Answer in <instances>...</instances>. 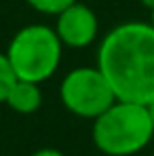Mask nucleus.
Instances as JSON below:
<instances>
[{
	"label": "nucleus",
	"instance_id": "1",
	"mask_svg": "<svg viewBox=\"0 0 154 156\" xmlns=\"http://www.w3.org/2000/svg\"><path fill=\"white\" fill-rule=\"evenodd\" d=\"M97 68L116 99L150 104L154 99V27L150 21H123L103 34Z\"/></svg>",
	"mask_w": 154,
	"mask_h": 156
},
{
	"label": "nucleus",
	"instance_id": "2",
	"mask_svg": "<svg viewBox=\"0 0 154 156\" xmlns=\"http://www.w3.org/2000/svg\"><path fill=\"white\" fill-rule=\"evenodd\" d=\"M154 127L146 104L116 99L106 112L93 118L91 139L106 156H133L150 146Z\"/></svg>",
	"mask_w": 154,
	"mask_h": 156
},
{
	"label": "nucleus",
	"instance_id": "3",
	"mask_svg": "<svg viewBox=\"0 0 154 156\" xmlns=\"http://www.w3.org/2000/svg\"><path fill=\"white\" fill-rule=\"evenodd\" d=\"M4 53L19 80L42 84L59 70L63 44L53 26L30 23L13 34Z\"/></svg>",
	"mask_w": 154,
	"mask_h": 156
},
{
	"label": "nucleus",
	"instance_id": "4",
	"mask_svg": "<svg viewBox=\"0 0 154 156\" xmlns=\"http://www.w3.org/2000/svg\"><path fill=\"white\" fill-rule=\"evenodd\" d=\"M59 101L70 114L93 120L116 101V95L97 66H78L61 80Z\"/></svg>",
	"mask_w": 154,
	"mask_h": 156
},
{
	"label": "nucleus",
	"instance_id": "5",
	"mask_svg": "<svg viewBox=\"0 0 154 156\" xmlns=\"http://www.w3.org/2000/svg\"><path fill=\"white\" fill-rule=\"evenodd\" d=\"M55 32L63 47L87 49L99 36V19L91 6L76 0L59 15H55Z\"/></svg>",
	"mask_w": 154,
	"mask_h": 156
},
{
	"label": "nucleus",
	"instance_id": "6",
	"mask_svg": "<svg viewBox=\"0 0 154 156\" xmlns=\"http://www.w3.org/2000/svg\"><path fill=\"white\" fill-rule=\"evenodd\" d=\"M4 104L17 114H34L42 105V89H40L38 82H30V80H19L17 78L15 84L11 87Z\"/></svg>",
	"mask_w": 154,
	"mask_h": 156
},
{
	"label": "nucleus",
	"instance_id": "7",
	"mask_svg": "<svg viewBox=\"0 0 154 156\" xmlns=\"http://www.w3.org/2000/svg\"><path fill=\"white\" fill-rule=\"evenodd\" d=\"M27 6L30 9H34L36 13H40V15H59L63 9H68L70 4H74L76 0H26Z\"/></svg>",
	"mask_w": 154,
	"mask_h": 156
},
{
	"label": "nucleus",
	"instance_id": "8",
	"mask_svg": "<svg viewBox=\"0 0 154 156\" xmlns=\"http://www.w3.org/2000/svg\"><path fill=\"white\" fill-rule=\"evenodd\" d=\"M15 80H17V76H15V72H13V68L6 59V53L0 51V104H4L11 87L15 84Z\"/></svg>",
	"mask_w": 154,
	"mask_h": 156
},
{
	"label": "nucleus",
	"instance_id": "9",
	"mask_svg": "<svg viewBox=\"0 0 154 156\" xmlns=\"http://www.w3.org/2000/svg\"><path fill=\"white\" fill-rule=\"evenodd\" d=\"M30 156H66L61 150H55V148H40L36 152H32Z\"/></svg>",
	"mask_w": 154,
	"mask_h": 156
},
{
	"label": "nucleus",
	"instance_id": "10",
	"mask_svg": "<svg viewBox=\"0 0 154 156\" xmlns=\"http://www.w3.org/2000/svg\"><path fill=\"white\" fill-rule=\"evenodd\" d=\"M148 105V112H150V120H152V127H154V99L150 101V104H146Z\"/></svg>",
	"mask_w": 154,
	"mask_h": 156
},
{
	"label": "nucleus",
	"instance_id": "11",
	"mask_svg": "<svg viewBox=\"0 0 154 156\" xmlns=\"http://www.w3.org/2000/svg\"><path fill=\"white\" fill-rule=\"evenodd\" d=\"M141 4H144L146 9H150V11L154 9V0H141Z\"/></svg>",
	"mask_w": 154,
	"mask_h": 156
},
{
	"label": "nucleus",
	"instance_id": "12",
	"mask_svg": "<svg viewBox=\"0 0 154 156\" xmlns=\"http://www.w3.org/2000/svg\"><path fill=\"white\" fill-rule=\"evenodd\" d=\"M150 23H152V27H154V9L150 11Z\"/></svg>",
	"mask_w": 154,
	"mask_h": 156
},
{
	"label": "nucleus",
	"instance_id": "13",
	"mask_svg": "<svg viewBox=\"0 0 154 156\" xmlns=\"http://www.w3.org/2000/svg\"><path fill=\"white\" fill-rule=\"evenodd\" d=\"M152 156H154V152H152Z\"/></svg>",
	"mask_w": 154,
	"mask_h": 156
},
{
	"label": "nucleus",
	"instance_id": "14",
	"mask_svg": "<svg viewBox=\"0 0 154 156\" xmlns=\"http://www.w3.org/2000/svg\"><path fill=\"white\" fill-rule=\"evenodd\" d=\"M0 156H2V154H0Z\"/></svg>",
	"mask_w": 154,
	"mask_h": 156
}]
</instances>
